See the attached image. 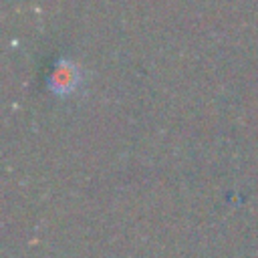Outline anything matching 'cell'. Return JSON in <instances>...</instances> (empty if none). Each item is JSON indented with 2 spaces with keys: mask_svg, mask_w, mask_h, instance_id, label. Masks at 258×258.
<instances>
[{
  "mask_svg": "<svg viewBox=\"0 0 258 258\" xmlns=\"http://www.w3.org/2000/svg\"><path fill=\"white\" fill-rule=\"evenodd\" d=\"M79 83V71L75 64L62 60L54 67L52 75H50V89L58 95H67L71 93Z\"/></svg>",
  "mask_w": 258,
  "mask_h": 258,
  "instance_id": "1",
  "label": "cell"
}]
</instances>
